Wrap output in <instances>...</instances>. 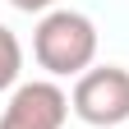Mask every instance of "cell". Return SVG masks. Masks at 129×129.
<instances>
[{
    "mask_svg": "<svg viewBox=\"0 0 129 129\" xmlns=\"http://www.w3.org/2000/svg\"><path fill=\"white\" fill-rule=\"evenodd\" d=\"M69 111L92 129H124L129 124V69L124 64H92L74 78Z\"/></svg>",
    "mask_w": 129,
    "mask_h": 129,
    "instance_id": "7a4b0ae2",
    "label": "cell"
},
{
    "mask_svg": "<svg viewBox=\"0 0 129 129\" xmlns=\"http://www.w3.org/2000/svg\"><path fill=\"white\" fill-rule=\"evenodd\" d=\"M23 74V42L14 37V28L0 23V92H14Z\"/></svg>",
    "mask_w": 129,
    "mask_h": 129,
    "instance_id": "277c9868",
    "label": "cell"
},
{
    "mask_svg": "<svg viewBox=\"0 0 129 129\" xmlns=\"http://www.w3.org/2000/svg\"><path fill=\"white\" fill-rule=\"evenodd\" d=\"M64 120H69V92L55 78L19 83L0 111V129H64Z\"/></svg>",
    "mask_w": 129,
    "mask_h": 129,
    "instance_id": "3957f363",
    "label": "cell"
},
{
    "mask_svg": "<svg viewBox=\"0 0 129 129\" xmlns=\"http://www.w3.org/2000/svg\"><path fill=\"white\" fill-rule=\"evenodd\" d=\"M97 42L102 37L88 14L60 5L32 28V60L46 69V78H83L97 64Z\"/></svg>",
    "mask_w": 129,
    "mask_h": 129,
    "instance_id": "6da1fadb",
    "label": "cell"
},
{
    "mask_svg": "<svg viewBox=\"0 0 129 129\" xmlns=\"http://www.w3.org/2000/svg\"><path fill=\"white\" fill-rule=\"evenodd\" d=\"M124 129H129V124H124Z\"/></svg>",
    "mask_w": 129,
    "mask_h": 129,
    "instance_id": "8992f818",
    "label": "cell"
},
{
    "mask_svg": "<svg viewBox=\"0 0 129 129\" xmlns=\"http://www.w3.org/2000/svg\"><path fill=\"white\" fill-rule=\"evenodd\" d=\"M19 14H51V9H60V0H9Z\"/></svg>",
    "mask_w": 129,
    "mask_h": 129,
    "instance_id": "5b68a950",
    "label": "cell"
}]
</instances>
